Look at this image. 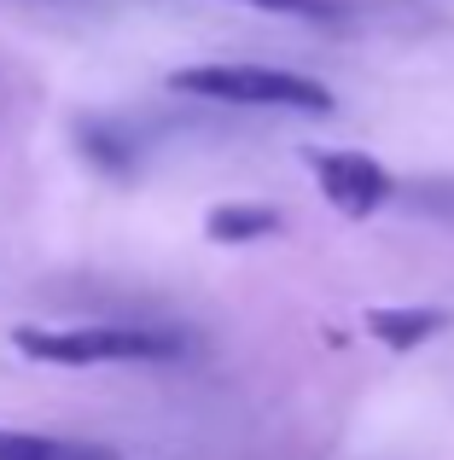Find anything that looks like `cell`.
Returning <instances> with one entry per match:
<instances>
[{
  "label": "cell",
  "mask_w": 454,
  "mask_h": 460,
  "mask_svg": "<svg viewBox=\"0 0 454 460\" xmlns=\"http://www.w3.org/2000/svg\"><path fill=\"white\" fill-rule=\"evenodd\" d=\"M449 321H454L449 309H367V332H373L379 344H390V349L425 344V338L449 332Z\"/></svg>",
  "instance_id": "4"
},
{
  "label": "cell",
  "mask_w": 454,
  "mask_h": 460,
  "mask_svg": "<svg viewBox=\"0 0 454 460\" xmlns=\"http://www.w3.org/2000/svg\"><path fill=\"white\" fill-rule=\"evenodd\" d=\"M274 227H280V216L262 210V204H222V210H210V239H222V245L268 239Z\"/></svg>",
  "instance_id": "6"
},
{
  "label": "cell",
  "mask_w": 454,
  "mask_h": 460,
  "mask_svg": "<svg viewBox=\"0 0 454 460\" xmlns=\"http://www.w3.org/2000/svg\"><path fill=\"white\" fill-rule=\"evenodd\" d=\"M0 460H117L111 443H76V438H35V431L0 426Z\"/></svg>",
  "instance_id": "5"
},
{
  "label": "cell",
  "mask_w": 454,
  "mask_h": 460,
  "mask_svg": "<svg viewBox=\"0 0 454 460\" xmlns=\"http://www.w3.org/2000/svg\"><path fill=\"white\" fill-rule=\"evenodd\" d=\"M12 344L30 361L100 367V361H170L187 349L175 326H12Z\"/></svg>",
  "instance_id": "1"
},
{
  "label": "cell",
  "mask_w": 454,
  "mask_h": 460,
  "mask_svg": "<svg viewBox=\"0 0 454 460\" xmlns=\"http://www.w3.org/2000/svg\"><path fill=\"white\" fill-rule=\"evenodd\" d=\"M315 175H320V192L332 199V210L344 216H373L390 199V175L367 152H320Z\"/></svg>",
  "instance_id": "3"
},
{
  "label": "cell",
  "mask_w": 454,
  "mask_h": 460,
  "mask_svg": "<svg viewBox=\"0 0 454 460\" xmlns=\"http://www.w3.org/2000/svg\"><path fill=\"white\" fill-rule=\"evenodd\" d=\"M170 88L216 105H268V111H309V117L332 111L327 82L297 76V70H268V65H187L170 76Z\"/></svg>",
  "instance_id": "2"
},
{
  "label": "cell",
  "mask_w": 454,
  "mask_h": 460,
  "mask_svg": "<svg viewBox=\"0 0 454 460\" xmlns=\"http://www.w3.org/2000/svg\"><path fill=\"white\" fill-rule=\"evenodd\" d=\"M82 152H88L93 164H111V169H123V164H128V157H123V140H117L111 128H93V123L82 128Z\"/></svg>",
  "instance_id": "8"
},
{
  "label": "cell",
  "mask_w": 454,
  "mask_h": 460,
  "mask_svg": "<svg viewBox=\"0 0 454 460\" xmlns=\"http://www.w3.org/2000/svg\"><path fill=\"white\" fill-rule=\"evenodd\" d=\"M257 12H280V18H338L344 0H245Z\"/></svg>",
  "instance_id": "7"
}]
</instances>
